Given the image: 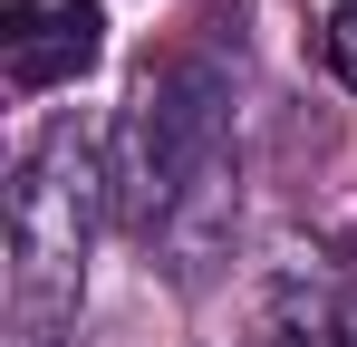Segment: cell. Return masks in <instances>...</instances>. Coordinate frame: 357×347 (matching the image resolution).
<instances>
[{
    "instance_id": "1",
    "label": "cell",
    "mask_w": 357,
    "mask_h": 347,
    "mask_svg": "<svg viewBox=\"0 0 357 347\" xmlns=\"http://www.w3.org/2000/svg\"><path fill=\"white\" fill-rule=\"evenodd\" d=\"M107 145L59 116L29 164L10 183V289H20V347H59L68 309H77V270H87V241H97V213H107Z\"/></svg>"
},
{
    "instance_id": "2",
    "label": "cell",
    "mask_w": 357,
    "mask_h": 347,
    "mask_svg": "<svg viewBox=\"0 0 357 347\" xmlns=\"http://www.w3.org/2000/svg\"><path fill=\"white\" fill-rule=\"evenodd\" d=\"M222 107H232V77L203 49L145 68V87H135V107H126V125H116V193H126L135 222H165L183 193L213 174V155H222Z\"/></svg>"
},
{
    "instance_id": "3",
    "label": "cell",
    "mask_w": 357,
    "mask_h": 347,
    "mask_svg": "<svg viewBox=\"0 0 357 347\" xmlns=\"http://www.w3.org/2000/svg\"><path fill=\"white\" fill-rule=\"evenodd\" d=\"M97 49H107L97 0H10L0 10V68H10L20 97H49L68 77H87Z\"/></svg>"
},
{
    "instance_id": "4",
    "label": "cell",
    "mask_w": 357,
    "mask_h": 347,
    "mask_svg": "<svg viewBox=\"0 0 357 347\" xmlns=\"http://www.w3.org/2000/svg\"><path fill=\"white\" fill-rule=\"evenodd\" d=\"M319 58H328L338 87H357V0H338V10L319 20Z\"/></svg>"
},
{
    "instance_id": "5",
    "label": "cell",
    "mask_w": 357,
    "mask_h": 347,
    "mask_svg": "<svg viewBox=\"0 0 357 347\" xmlns=\"http://www.w3.org/2000/svg\"><path fill=\"white\" fill-rule=\"evenodd\" d=\"M271 347H319V338H271Z\"/></svg>"
}]
</instances>
